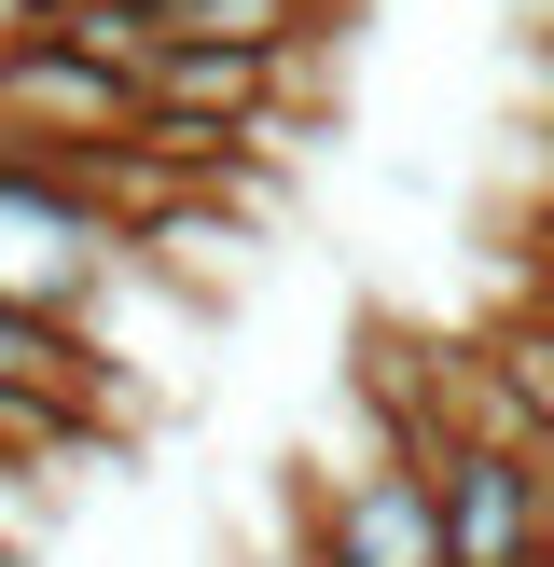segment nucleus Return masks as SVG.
I'll return each mask as SVG.
<instances>
[{
	"label": "nucleus",
	"mask_w": 554,
	"mask_h": 567,
	"mask_svg": "<svg viewBox=\"0 0 554 567\" xmlns=\"http://www.w3.org/2000/svg\"><path fill=\"white\" fill-rule=\"evenodd\" d=\"M0 388H28V402H83V415L125 402V388H111V360H98V332L42 319V305H0Z\"/></svg>",
	"instance_id": "0eeeda50"
},
{
	"label": "nucleus",
	"mask_w": 554,
	"mask_h": 567,
	"mask_svg": "<svg viewBox=\"0 0 554 567\" xmlns=\"http://www.w3.org/2000/svg\"><path fill=\"white\" fill-rule=\"evenodd\" d=\"M305 554H319V567H458V554H443L430 457L360 443V471H319V485H305Z\"/></svg>",
	"instance_id": "f03ea898"
},
{
	"label": "nucleus",
	"mask_w": 554,
	"mask_h": 567,
	"mask_svg": "<svg viewBox=\"0 0 554 567\" xmlns=\"http://www.w3.org/2000/svg\"><path fill=\"white\" fill-rule=\"evenodd\" d=\"M153 194L166 181L138 166V138L98 153V166H55V153H14V138H0V305H42V319L83 332Z\"/></svg>",
	"instance_id": "f257e3e1"
},
{
	"label": "nucleus",
	"mask_w": 554,
	"mask_h": 567,
	"mask_svg": "<svg viewBox=\"0 0 554 567\" xmlns=\"http://www.w3.org/2000/svg\"><path fill=\"white\" fill-rule=\"evenodd\" d=\"M305 55H236V42H166V70H153V97L138 111H166V125H222V138H277V83H291Z\"/></svg>",
	"instance_id": "39448f33"
},
{
	"label": "nucleus",
	"mask_w": 554,
	"mask_h": 567,
	"mask_svg": "<svg viewBox=\"0 0 554 567\" xmlns=\"http://www.w3.org/2000/svg\"><path fill=\"white\" fill-rule=\"evenodd\" d=\"M0 540H14V526H0Z\"/></svg>",
	"instance_id": "ddd939ff"
},
{
	"label": "nucleus",
	"mask_w": 554,
	"mask_h": 567,
	"mask_svg": "<svg viewBox=\"0 0 554 567\" xmlns=\"http://www.w3.org/2000/svg\"><path fill=\"white\" fill-rule=\"evenodd\" d=\"M291 567H319V554H291Z\"/></svg>",
	"instance_id": "f8f14e48"
},
{
	"label": "nucleus",
	"mask_w": 554,
	"mask_h": 567,
	"mask_svg": "<svg viewBox=\"0 0 554 567\" xmlns=\"http://www.w3.org/2000/svg\"><path fill=\"white\" fill-rule=\"evenodd\" d=\"M526 457H541V567H554V443H526Z\"/></svg>",
	"instance_id": "1a4fd4ad"
},
{
	"label": "nucleus",
	"mask_w": 554,
	"mask_h": 567,
	"mask_svg": "<svg viewBox=\"0 0 554 567\" xmlns=\"http://www.w3.org/2000/svg\"><path fill=\"white\" fill-rule=\"evenodd\" d=\"M0 28L83 55V70H111L125 97H153V70H166V0H0Z\"/></svg>",
	"instance_id": "423d86ee"
},
{
	"label": "nucleus",
	"mask_w": 554,
	"mask_h": 567,
	"mask_svg": "<svg viewBox=\"0 0 554 567\" xmlns=\"http://www.w3.org/2000/svg\"><path fill=\"white\" fill-rule=\"evenodd\" d=\"M541 277H554V221H541Z\"/></svg>",
	"instance_id": "9d476101"
},
{
	"label": "nucleus",
	"mask_w": 554,
	"mask_h": 567,
	"mask_svg": "<svg viewBox=\"0 0 554 567\" xmlns=\"http://www.w3.org/2000/svg\"><path fill=\"white\" fill-rule=\"evenodd\" d=\"M0 138H14V153H55V166H98V153L138 138V97L111 70H83V55L0 28Z\"/></svg>",
	"instance_id": "7ed1b4c3"
},
{
	"label": "nucleus",
	"mask_w": 554,
	"mask_h": 567,
	"mask_svg": "<svg viewBox=\"0 0 554 567\" xmlns=\"http://www.w3.org/2000/svg\"><path fill=\"white\" fill-rule=\"evenodd\" d=\"M430 498H443V554L458 567H541V457L526 443H430Z\"/></svg>",
	"instance_id": "20e7f679"
},
{
	"label": "nucleus",
	"mask_w": 554,
	"mask_h": 567,
	"mask_svg": "<svg viewBox=\"0 0 554 567\" xmlns=\"http://www.w3.org/2000/svg\"><path fill=\"white\" fill-rule=\"evenodd\" d=\"M541 305H554V277H541Z\"/></svg>",
	"instance_id": "9b49d317"
},
{
	"label": "nucleus",
	"mask_w": 554,
	"mask_h": 567,
	"mask_svg": "<svg viewBox=\"0 0 554 567\" xmlns=\"http://www.w3.org/2000/svg\"><path fill=\"white\" fill-rule=\"evenodd\" d=\"M166 42H236V55H305L319 0H166Z\"/></svg>",
	"instance_id": "6e6552de"
}]
</instances>
